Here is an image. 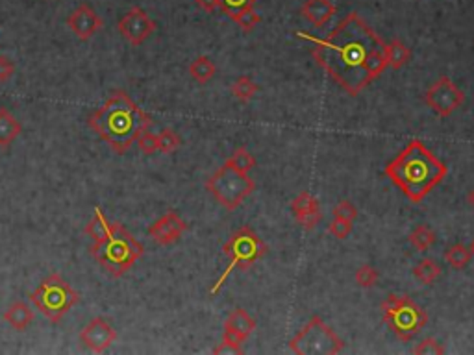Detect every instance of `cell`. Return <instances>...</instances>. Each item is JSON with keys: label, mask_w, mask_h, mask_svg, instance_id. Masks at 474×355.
Instances as JSON below:
<instances>
[{"label": "cell", "mask_w": 474, "mask_h": 355, "mask_svg": "<svg viewBox=\"0 0 474 355\" xmlns=\"http://www.w3.org/2000/svg\"><path fill=\"white\" fill-rule=\"evenodd\" d=\"M413 278L423 285H432L441 276V266L434 259H423L413 266Z\"/></svg>", "instance_id": "obj_25"}, {"label": "cell", "mask_w": 474, "mask_h": 355, "mask_svg": "<svg viewBox=\"0 0 474 355\" xmlns=\"http://www.w3.org/2000/svg\"><path fill=\"white\" fill-rule=\"evenodd\" d=\"M378 280H380V274H378V270H376L372 265H369V263L361 265L354 274L356 285L361 287V289H372V287L378 283Z\"/></svg>", "instance_id": "obj_30"}, {"label": "cell", "mask_w": 474, "mask_h": 355, "mask_svg": "<svg viewBox=\"0 0 474 355\" xmlns=\"http://www.w3.org/2000/svg\"><path fill=\"white\" fill-rule=\"evenodd\" d=\"M117 331L106 318L97 316L93 320H89L87 324L80 331V342L85 350L93 351V354H102L108 348H111L115 340H117Z\"/></svg>", "instance_id": "obj_13"}, {"label": "cell", "mask_w": 474, "mask_h": 355, "mask_svg": "<svg viewBox=\"0 0 474 355\" xmlns=\"http://www.w3.org/2000/svg\"><path fill=\"white\" fill-rule=\"evenodd\" d=\"M334 217L354 222L356 217H358V207H356L351 200H341V202L334 207Z\"/></svg>", "instance_id": "obj_35"}, {"label": "cell", "mask_w": 474, "mask_h": 355, "mask_svg": "<svg viewBox=\"0 0 474 355\" xmlns=\"http://www.w3.org/2000/svg\"><path fill=\"white\" fill-rule=\"evenodd\" d=\"M224 163H228V165H232L233 168H237V170H241V173H250L252 168L256 167V158L252 156L250 152H248L247 148H236L233 150V154L230 156V158L226 159Z\"/></svg>", "instance_id": "obj_27"}, {"label": "cell", "mask_w": 474, "mask_h": 355, "mask_svg": "<svg viewBox=\"0 0 474 355\" xmlns=\"http://www.w3.org/2000/svg\"><path fill=\"white\" fill-rule=\"evenodd\" d=\"M4 322L13 328L15 331H26L34 322L35 315L34 311L30 309V306L26 301H13L8 309L4 311V315H2Z\"/></svg>", "instance_id": "obj_18"}, {"label": "cell", "mask_w": 474, "mask_h": 355, "mask_svg": "<svg viewBox=\"0 0 474 355\" xmlns=\"http://www.w3.org/2000/svg\"><path fill=\"white\" fill-rule=\"evenodd\" d=\"M87 126L115 154H126L139 135L150 130L152 117L130 99L128 93L115 91L97 111L87 117Z\"/></svg>", "instance_id": "obj_3"}, {"label": "cell", "mask_w": 474, "mask_h": 355, "mask_svg": "<svg viewBox=\"0 0 474 355\" xmlns=\"http://www.w3.org/2000/svg\"><path fill=\"white\" fill-rule=\"evenodd\" d=\"M156 137H158V152L162 154L176 152L182 144V139L173 128H163L162 132L156 133Z\"/></svg>", "instance_id": "obj_28"}, {"label": "cell", "mask_w": 474, "mask_h": 355, "mask_svg": "<svg viewBox=\"0 0 474 355\" xmlns=\"http://www.w3.org/2000/svg\"><path fill=\"white\" fill-rule=\"evenodd\" d=\"M444 261H446V265L452 266V268H456V270H461V268H465V266L469 265L470 259H473V256H470L469 248L463 247V244H452V247H449L446 250H444L443 254Z\"/></svg>", "instance_id": "obj_26"}, {"label": "cell", "mask_w": 474, "mask_h": 355, "mask_svg": "<svg viewBox=\"0 0 474 355\" xmlns=\"http://www.w3.org/2000/svg\"><path fill=\"white\" fill-rule=\"evenodd\" d=\"M215 73H217V67L212 61V58H207V56H198L189 65V76L200 85H206L207 82H212Z\"/></svg>", "instance_id": "obj_22"}, {"label": "cell", "mask_w": 474, "mask_h": 355, "mask_svg": "<svg viewBox=\"0 0 474 355\" xmlns=\"http://www.w3.org/2000/svg\"><path fill=\"white\" fill-rule=\"evenodd\" d=\"M385 58H387V67L393 70H400L411 58L410 46L400 39H393L385 43Z\"/></svg>", "instance_id": "obj_20"}, {"label": "cell", "mask_w": 474, "mask_h": 355, "mask_svg": "<svg viewBox=\"0 0 474 355\" xmlns=\"http://www.w3.org/2000/svg\"><path fill=\"white\" fill-rule=\"evenodd\" d=\"M465 102L463 91L449 78V76H441L437 82L430 85L425 93V104L428 106L435 115L446 118L458 111Z\"/></svg>", "instance_id": "obj_11"}, {"label": "cell", "mask_w": 474, "mask_h": 355, "mask_svg": "<svg viewBox=\"0 0 474 355\" xmlns=\"http://www.w3.org/2000/svg\"><path fill=\"white\" fill-rule=\"evenodd\" d=\"M352 228H354L352 226V220L334 217L330 224H328V233L336 237V239H339V241H343V239H346V237L351 235Z\"/></svg>", "instance_id": "obj_32"}, {"label": "cell", "mask_w": 474, "mask_h": 355, "mask_svg": "<svg viewBox=\"0 0 474 355\" xmlns=\"http://www.w3.org/2000/svg\"><path fill=\"white\" fill-rule=\"evenodd\" d=\"M411 351L415 355H443L446 350H444V346L441 344L439 340L428 337V339L420 340L419 344L415 346Z\"/></svg>", "instance_id": "obj_31"}, {"label": "cell", "mask_w": 474, "mask_h": 355, "mask_svg": "<svg viewBox=\"0 0 474 355\" xmlns=\"http://www.w3.org/2000/svg\"><path fill=\"white\" fill-rule=\"evenodd\" d=\"M114 230V222H109L108 217L104 215L100 207H95L93 218L87 222L85 226V233L93 242H102L104 239H108V235Z\"/></svg>", "instance_id": "obj_21"}, {"label": "cell", "mask_w": 474, "mask_h": 355, "mask_svg": "<svg viewBox=\"0 0 474 355\" xmlns=\"http://www.w3.org/2000/svg\"><path fill=\"white\" fill-rule=\"evenodd\" d=\"M230 91H232V96L237 100V102L247 104L256 96L257 91H260V85H257L250 76H239V78L232 84Z\"/></svg>", "instance_id": "obj_24"}, {"label": "cell", "mask_w": 474, "mask_h": 355, "mask_svg": "<svg viewBox=\"0 0 474 355\" xmlns=\"http://www.w3.org/2000/svg\"><path fill=\"white\" fill-rule=\"evenodd\" d=\"M15 74V63L8 56L0 54V84L10 82L11 76Z\"/></svg>", "instance_id": "obj_36"}, {"label": "cell", "mask_w": 474, "mask_h": 355, "mask_svg": "<svg viewBox=\"0 0 474 355\" xmlns=\"http://www.w3.org/2000/svg\"><path fill=\"white\" fill-rule=\"evenodd\" d=\"M230 19H232L243 32H252V30L262 23V17L256 13L254 8H245V10L237 11V13H233L232 17H230Z\"/></svg>", "instance_id": "obj_29"}, {"label": "cell", "mask_w": 474, "mask_h": 355, "mask_svg": "<svg viewBox=\"0 0 474 355\" xmlns=\"http://www.w3.org/2000/svg\"><path fill=\"white\" fill-rule=\"evenodd\" d=\"M89 251L108 274L121 278L143 257L145 247L121 222H114V230L108 239L93 242Z\"/></svg>", "instance_id": "obj_4"}, {"label": "cell", "mask_w": 474, "mask_h": 355, "mask_svg": "<svg viewBox=\"0 0 474 355\" xmlns=\"http://www.w3.org/2000/svg\"><path fill=\"white\" fill-rule=\"evenodd\" d=\"M67 26L80 41H89L104 28V20L89 4H80L67 19Z\"/></svg>", "instance_id": "obj_15"}, {"label": "cell", "mask_w": 474, "mask_h": 355, "mask_svg": "<svg viewBox=\"0 0 474 355\" xmlns=\"http://www.w3.org/2000/svg\"><path fill=\"white\" fill-rule=\"evenodd\" d=\"M410 244L415 248L417 251H428L430 248L434 247L435 239V232L432 230V226L428 224H419V226H415L410 233Z\"/></svg>", "instance_id": "obj_23"}, {"label": "cell", "mask_w": 474, "mask_h": 355, "mask_svg": "<svg viewBox=\"0 0 474 355\" xmlns=\"http://www.w3.org/2000/svg\"><path fill=\"white\" fill-rule=\"evenodd\" d=\"M256 183L247 173H241L224 163L217 173L206 180V191L212 194L226 211H236L252 192Z\"/></svg>", "instance_id": "obj_8"}, {"label": "cell", "mask_w": 474, "mask_h": 355, "mask_svg": "<svg viewBox=\"0 0 474 355\" xmlns=\"http://www.w3.org/2000/svg\"><path fill=\"white\" fill-rule=\"evenodd\" d=\"M296 35L313 43L315 63L351 96H358L387 69L385 43L356 11L346 15L326 39L300 32Z\"/></svg>", "instance_id": "obj_1"}, {"label": "cell", "mask_w": 474, "mask_h": 355, "mask_svg": "<svg viewBox=\"0 0 474 355\" xmlns=\"http://www.w3.org/2000/svg\"><path fill=\"white\" fill-rule=\"evenodd\" d=\"M138 147L145 156H152V154L158 152V137H156V133H152L150 130H145V132L139 135Z\"/></svg>", "instance_id": "obj_33"}, {"label": "cell", "mask_w": 474, "mask_h": 355, "mask_svg": "<svg viewBox=\"0 0 474 355\" xmlns=\"http://www.w3.org/2000/svg\"><path fill=\"white\" fill-rule=\"evenodd\" d=\"M382 318L396 339L410 342L428 324V313L410 296L389 294L382 301Z\"/></svg>", "instance_id": "obj_6"}, {"label": "cell", "mask_w": 474, "mask_h": 355, "mask_svg": "<svg viewBox=\"0 0 474 355\" xmlns=\"http://www.w3.org/2000/svg\"><path fill=\"white\" fill-rule=\"evenodd\" d=\"M222 254L228 259L226 268L221 274L215 285L209 289V294L215 296L219 294L224 283H226L228 276L232 274L236 268H241V270H247L252 265H256L260 259H263L267 254V244L263 242V239L257 235L250 226L239 228L236 233L230 235L224 247H222Z\"/></svg>", "instance_id": "obj_5"}, {"label": "cell", "mask_w": 474, "mask_h": 355, "mask_svg": "<svg viewBox=\"0 0 474 355\" xmlns=\"http://www.w3.org/2000/svg\"><path fill=\"white\" fill-rule=\"evenodd\" d=\"M449 167L419 139H413L393 161L385 165L384 174L400 189L411 204L423 202L444 180Z\"/></svg>", "instance_id": "obj_2"}, {"label": "cell", "mask_w": 474, "mask_h": 355, "mask_svg": "<svg viewBox=\"0 0 474 355\" xmlns=\"http://www.w3.org/2000/svg\"><path fill=\"white\" fill-rule=\"evenodd\" d=\"M467 204H469V206L474 209V187L470 189L469 194H467Z\"/></svg>", "instance_id": "obj_38"}, {"label": "cell", "mask_w": 474, "mask_h": 355, "mask_svg": "<svg viewBox=\"0 0 474 355\" xmlns=\"http://www.w3.org/2000/svg\"><path fill=\"white\" fill-rule=\"evenodd\" d=\"M197 6L200 8V10L212 13V11L221 8V0H197Z\"/></svg>", "instance_id": "obj_37"}, {"label": "cell", "mask_w": 474, "mask_h": 355, "mask_svg": "<svg viewBox=\"0 0 474 355\" xmlns=\"http://www.w3.org/2000/svg\"><path fill=\"white\" fill-rule=\"evenodd\" d=\"M289 350L296 355H336L345 350V340L321 316L313 315L289 340Z\"/></svg>", "instance_id": "obj_9"}, {"label": "cell", "mask_w": 474, "mask_h": 355, "mask_svg": "<svg viewBox=\"0 0 474 355\" xmlns=\"http://www.w3.org/2000/svg\"><path fill=\"white\" fill-rule=\"evenodd\" d=\"M23 133V124L8 108H0V148H8Z\"/></svg>", "instance_id": "obj_19"}, {"label": "cell", "mask_w": 474, "mask_h": 355, "mask_svg": "<svg viewBox=\"0 0 474 355\" xmlns=\"http://www.w3.org/2000/svg\"><path fill=\"white\" fill-rule=\"evenodd\" d=\"M300 13L315 28H324L332 17H336L337 8L332 0H306L300 8Z\"/></svg>", "instance_id": "obj_17"}, {"label": "cell", "mask_w": 474, "mask_h": 355, "mask_svg": "<svg viewBox=\"0 0 474 355\" xmlns=\"http://www.w3.org/2000/svg\"><path fill=\"white\" fill-rule=\"evenodd\" d=\"M256 2L257 0H221L219 10H222V13L228 15V17H232L233 13L245 10V8H254Z\"/></svg>", "instance_id": "obj_34"}, {"label": "cell", "mask_w": 474, "mask_h": 355, "mask_svg": "<svg viewBox=\"0 0 474 355\" xmlns=\"http://www.w3.org/2000/svg\"><path fill=\"white\" fill-rule=\"evenodd\" d=\"M30 300L37 307L44 318L52 324L63 320V316L80 301V292L74 291L71 283L59 274H50L30 294Z\"/></svg>", "instance_id": "obj_7"}, {"label": "cell", "mask_w": 474, "mask_h": 355, "mask_svg": "<svg viewBox=\"0 0 474 355\" xmlns=\"http://www.w3.org/2000/svg\"><path fill=\"white\" fill-rule=\"evenodd\" d=\"M117 30L119 34L123 35L130 44L139 46L156 32V23H154V19L147 11L135 6V8L128 10L119 19Z\"/></svg>", "instance_id": "obj_12"}, {"label": "cell", "mask_w": 474, "mask_h": 355, "mask_svg": "<svg viewBox=\"0 0 474 355\" xmlns=\"http://www.w3.org/2000/svg\"><path fill=\"white\" fill-rule=\"evenodd\" d=\"M291 213L293 217H295L296 224L302 228V230H306V232H311V230H315L317 224L322 220V211H321V204L317 200L311 192L302 191L298 192L295 198L291 200Z\"/></svg>", "instance_id": "obj_16"}, {"label": "cell", "mask_w": 474, "mask_h": 355, "mask_svg": "<svg viewBox=\"0 0 474 355\" xmlns=\"http://www.w3.org/2000/svg\"><path fill=\"white\" fill-rule=\"evenodd\" d=\"M256 330V320L248 315V311L236 307L230 311L222 330V342L213 348V354H243V344Z\"/></svg>", "instance_id": "obj_10"}, {"label": "cell", "mask_w": 474, "mask_h": 355, "mask_svg": "<svg viewBox=\"0 0 474 355\" xmlns=\"http://www.w3.org/2000/svg\"><path fill=\"white\" fill-rule=\"evenodd\" d=\"M469 251H470V256H473V259H474V239L470 241V244H469Z\"/></svg>", "instance_id": "obj_39"}, {"label": "cell", "mask_w": 474, "mask_h": 355, "mask_svg": "<svg viewBox=\"0 0 474 355\" xmlns=\"http://www.w3.org/2000/svg\"><path fill=\"white\" fill-rule=\"evenodd\" d=\"M186 232H188V224L173 209H169L165 215H162L148 228V235L159 247H171V244L180 241Z\"/></svg>", "instance_id": "obj_14"}]
</instances>
